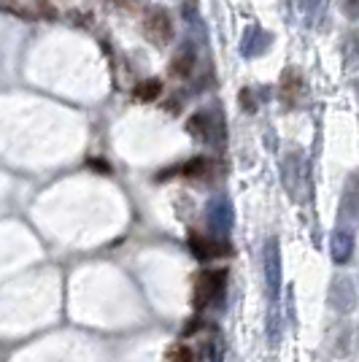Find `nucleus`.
<instances>
[{"label": "nucleus", "instance_id": "f257e3e1", "mask_svg": "<svg viewBox=\"0 0 359 362\" xmlns=\"http://www.w3.org/2000/svg\"><path fill=\"white\" fill-rule=\"evenodd\" d=\"M281 179H284V187L289 197L295 203H308L311 195H314V179H311V165L305 160L302 151H289L281 163Z\"/></svg>", "mask_w": 359, "mask_h": 362}, {"label": "nucleus", "instance_id": "f03ea898", "mask_svg": "<svg viewBox=\"0 0 359 362\" xmlns=\"http://www.w3.org/2000/svg\"><path fill=\"white\" fill-rule=\"evenodd\" d=\"M141 30L151 46H167L173 41L176 28L163 6H149V8H143V16H141Z\"/></svg>", "mask_w": 359, "mask_h": 362}, {"label": "nucleus", "instance_id": "7ed1b4c3", "mask_svg": "<svg viewBox=\"0 0 359 362\" xmlns=\"http://www.w3.org/2000/svg\"><path fill=\"white\" fill-rule=\"evenodd\" d=\"M225 287H227V271L225 268L200 273V276H197V281H195V298H192L197 311H203V308H208V305L222 300Z\"/></svg>", "mask_w": 359, "mask_h": 362}, {"label": "nucleus", "instance_id": "20e7f679", "mask_svg": "<svg viewBox=\"0 0 359 362\" xmlns=\"http://www.w3.org/2000/svg\"><path fill=\"white\" fill-rule=\"evenodd\" d=\"M265 281H268V298L270 305H278V292H281V252H278V241L268 238L265 243Z\"/></svg>", "mask_w": 359, "mask_h": 362}, {"label": "nucleus", "instance_id": "39448f33", "mask_svg": "<svg viewBox=\"0 0 359 362\" xmlns=\"http://www.w3.org/2000/svg\"><path fill=\"white\" fill-rule=\"evenodd\" d=\"M187 130L200 141H213V144H222L225 138V124L219 114H208V111H200L192 119L187 122Z\"/></svg>", "mask_w": 359, "mask_h": 362}, {"label": "nucleus", "instance_id": "423d86ee", "mask_svg": "<svg viewBox=\"0 0 359 362\" xmlns=\"http://www.w3.org/2000/svg\"><path fill=\"white\" fill-rule=\"evenodd\" d=\"M206 216H208L211 233L225 241L227 235H230V227H233V206H230V200H227L225 195H216L208 203Z\"/></svg>", "mask_w": 359, "mask_h": 362}, {"label": "nucleus", "instance_id": "0eeeda50", "mask_svg": "<svg viewBox=\"0 0 359 362\" xmlns=\"http://www.w3.org/2000/svg\"><path fill=\"white\" fill-rule=\"evenodd\" d=\"M189 252H192L200 262H208V259L230 255V246H227L222 238H203V235L192 233V235H189Z\"/></svg>", "mask_w": 359, "mask_h": 362}, {"label": "nucleus", "instance_id": "6e6552de", "mask_svg": "<svg viewBox=\"0 0 359 362\" xmlns=\"http://www.w3.org/2000/svg\"><path fill=\"white\" fill-rule=\"evenodd\" d=\"M329 303H332V308L341 311V314H348V311L354 308V303H357V289L351 284V279L338 276V279L332 281V287H329Z\"/></svg>", "mask_w": 359, "mask_h": 362}, {"label": "nucleus", "instance_id": "1a4fd4ad", "mask_svg": "<svg viewBox=\"0 0 359 362\" xmlns=\"http://www.w3.org/2000/svg\"><path fill=\"white\" fill-rule=\"evenodd\" d=\"M341 219L359 222V170H354L346 181L343 197H341Z\"/></svg>", "mask_w": 359, "mask_h": 362}, {"label": "nucleus", "instance_id": "9d476101", "mask_svg": "<svg viewBox=\"0 0 359 362\" xmlns=\"http://www.w3.org/2000/svg\"><path fill=\"white\" fill-rule=\"evenodd\" d=\"M270 44H273V35L262 30L259 25H254V28H249L246 35H243V46H240V52H243V57H259V54H265V52H268Z\"/></svg>", "mask_w": 359, "mask_h": 362}, {"label": "nucleus", "instance_id": "9b49d317", "mask_svg": "<svg viewBox=\"0 0 359 362\" xmlns=\"http://www.w3.org/2000/svg\"><path fill=\"white\" fill-rule=\"evenodd\" d=\"M354 255V233L348 227H338L332 233V259L335 265H346Z\"/></svg>", "mask_w": 359, "mask_h": 362}, {"label": "nucleus", "instance_id": "f8f14e48", "mask_svg": "<svg viewBox=\"0 0 359 362\" xmlns=\"http://www.w3.org/2000/svg\"><path fill=\"white\" fill-rule=\"evenodd\" d=\"M192 68H195V49L184 46L179 54L170 60V74L176 76V78H187V76L192 74Z\"/></svg>", "mask_w": 359, "mask_h": 362}, {"label": "nucleus", "instance_id": "ddd939ff", "mask_svg": "<svg viewBox=\"0 0 359 362\" xmlns=\"http://www.w3.org/2000/svg\"><path fill=\"white\" fill-rule=\"evenodd\" d=\"M133 95L135 100H141V103H154L163 95V81L160 78H143V81H138Z\"/></svg>", "mask_w": 359, "mask_h": 362}, {"label": "nucleus", "instance_id": "4468645a", "mask_svg": "<svg viewBox=\"0 0 359 362\" xmlns=\"http://www.w3.org/2000/svg\"><path fill=\"white\" fill-rule=\"evenodd\" d=\"M284 103L286 106H295L298 103V98L302 95V78H300V74H295V71H286L284 74Z\"/></svg>", "mask_w": 359, "mask_h": 362}, {"label": "nucleus", "instance_id": "2eb2a0df", "mask_svg": "<svg viewBox=\"0 0 359 362\" xmlns=\"http://www.w3.org/2000/svg\"><path fill=\"white\" fill-rule=\"evenodd\" d=\"M343 57L348 68H359V33H348V35H346Z\"/></svg>", "mask_w": 359, "mask_h": 362}, {"label": "nucleus", "instance_id": "dca6fc26", "mask_svg": "<svg viewBox=\"0 0 359 362\" xmlns=\"http://www.w3.org/2000/svg\"><path fill=\"white\" fill-rule=\"evenodd\" d=\"M165 362H195V354H192V349L184 346V344H176V346H170L167 351V360Z\"/></svg>", "mask_w": 359, "mask_h": 362}, {"label": "nucleus", "instance_id": "f3484780", "mask_svg": "<svg viewBox=\"0 0 359 362\" xmlns=\"http://www.w3.org/2000/svg\"><path fill=\"white\" fill-rule=\"evenodd\" d=\"M206 168H208V163H206L203 157H195V160H189L187 165H181V173H184V176H200Z\"/></svg>", "mask_w": 359, "mask_h": 362}, {"label": "nucleus", "instance_id": "a211bd4d", "mask_svg": "<svg viewBox=\"0 0 359 362\" xmlns=\"http://www.w3.org/2000/svg\"><path fill=\"white\" fill-rule=\"evenodd\" d=\"M341 8L348 19H357L359 16V0H341Z\"/></svg>", "mask_w": 359, "mask_h": 362}, {"label": "nucleus", "instance_id": "6ab92c4d", "mask_svg": "<svg viewBox=\"0 0 359 362\" xmlns=\"http://www.w3.org/2000/svg\"><path fill=\"white\" fill-rule=\"evenodd\" d=\"M35 8L41 11L44 19H54V16H57V8H54V6H49V0H35Z\"/></svg>", "mask_w": 359, "mask_h": 362}, {"label": "nucleus", "instance_id": "aec40b11", "mask_svg": "<svg viewBox=\"0 0 359 362\" xmlns=\"http://www.w3.org/2000/svg\"><path fill=\"white\" fill-rule=\"evenodd\" d=\"M0 8H3V11H11V14H16V16H28V11H25L16 0H0Z\"/></svg>", "mask_w": 359, "mask_h": 362}, {"label": "nucleus", "instance_id": "412c9836", "mask_svg": "<svg viewBox=\"0 0 359 362\" xmlns=\"http://www.w3.org/2000/svg\"><path fill=\"white\" fill-rule=\"evenodd\" d=\"M105 3H108L111 8H122V11H133L135 6H138L135 0H105Z\"/></svg>", "mask_w": 359, "mask_h": 362}]
</instances>
